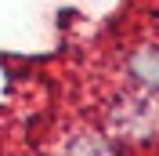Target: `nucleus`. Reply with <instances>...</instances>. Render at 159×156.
Here are the masks:
<instances>
[{"mask_svg":"<svg viewBox=\"0 0 159 156\" xmlns=\"http://www.w3.org/2000/svg\"><path fill=\"white\" fill-rule=\"evenodd\" d=\"M65 156H112V149L94 134H80L65 145Z\"/></svg>","mask_w":159,"mask_h":156,"instance_id":"obj_2","label":"nucleus"},{"mask_svg":"<svg viewBox=\"0 0 159 156\" xmlns=\"http://www.w3.org/2000/svg\"><path fill=\"white\" fill-rule=\"evenodd\" d=\"M130 73L138 84L159 91V47H138L130 55Z\"/></svg>","mask_w":159,"mask_h":156,"instance_id":"obj_1","label":"nucleus"}]
</instances>
